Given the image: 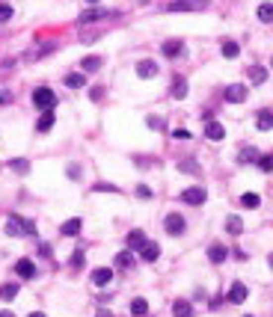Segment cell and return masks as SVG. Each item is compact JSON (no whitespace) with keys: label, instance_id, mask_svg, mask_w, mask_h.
Instances as JSON below:
<instances>
[{"label":"cell","instance_id":"6da1fadb","mask_svg":"<svg viewBox=\"0 0 273 317\" xmlns=\"http://www.w3.org/2000/svg\"><path fill=\"white\" fill-rule=\"evenodd\" d=\"M6 234L9 237H24V234H36V226L18 214H9L6 217Z\"/></svg>","mask_w":273,"mask_h":317},{"label":"cell","instance_id":"7a4b0ae2","mask_svg":"<svg viewBox=\"0 0 273 317\" xmlns=\"http://www.w3.org/2000/svg\"><path fill=\"white\" fill-rule=\"evenodd\" d=\"M33 104H36L39 110H54V107H56V95H54V89L39 86V89L33 92Z\"/></svg>","mask_w":273,"mask_h":317},{"label":"cell","instance_id":"3957f363","mask_svg":"<svg viewBox=\"0 0 273 317\" xmlns=\"http://www.w3.org/2000/svg\"><path fill=\"white\" fill-rule=\"evenodd\" d=\"M164 226H166V234H172V237H181L184 228H187V223H184L181 214H169V217L164 220Z\"/></svg>","mask_w":273,"mask_h":317},{"label":"cell","instance_id":"277c9868","mask_svg":"<svg viewBox=\"0 0 273 317\" xmlns=\"http://www.w3.org/2000/svg\"><path fill=\"white\" fill-rule=\"evenodd\" d=\"M119 12H110V9H86V12H80V24H92V21H101V18H116Z\"/></svg>","mask_w":273,"mask_h":317},{"label":"cell","instance_id":"5b68a950","mask_svg":"<svg viewBox=\"0 0 273 317\" xmlns=\"http://www.w3.org/2000/svg\"><path fill=\"white\" fill-rule=\"evenodd\" d=\"M205 199H208L205 187H187L181 193V202H187V205H205Z\"/></svg>","mask_w":273,"mask_h":317},{"label":"cell","instance_id":"8992f818","mask_svg":"<svg viewBox=\"0 0 273 317\" xmlns=\"http://www.w3.org/2000/svg\"><path fill=\"white\" fill-rule=\"evenodd\" d=\"M193 9H205V0H172L169 12H193Z\"/></svg>","mask_w":273,"mask_h":317},{"label":"cell","instance_id":"52a82bcc","mask_svg":"<svg viewBox=\"0 0 273 317\" xmlns=\"http://www.w3.org/2000/svg\"><path fill=\"white\" fill-rule=\"evenodd\" d=\"M247 95H250V92H247V86H241V83H235V86L226 89V101H229V104H241V101H247Z\"/></svg>","mask_w":273,"mask_h":317},{"label":"cell","instance_id":"ba28073f","mask_svg":"<svg viewBox=\"0 0 273 317\" xmlns=\"http://www.w3.org/2000/svg\"><path fill=\"white\" fill-rule=\"evenodd\" d=\"M110 279H113V270H110V267H98V270H92V285H95V288H107Z\"/></svg>","mask_w":273,"mask_h":317},{"label":"cell","instance_id":"9c48e42d","mask_svg":"<svg viewBox=\"0 0 273 317\" xmlns=\"http://www.w3.org/2000/svg\"><path fill=\"white\" fill-rule=\"evenodd\" d=\"M80 228H83V223H80V217H74V220H65V223L59 226V231H62V237H77V234H80Z\"/></svg>","mask_w":273,"mask_h":317},{"label":"cell","instance_id":"30bf717a","mask_svg":"<svg viewBox=\"0 0 273 317\" xmlns=\"http://www.w3.org/2000/svg\"><path fill=\"white\" fill-rule=\"evenodd\" d=\"M15 273H18L21 279H33V276H36V264H33L30 258H21V261H15Z\"/></svg>","mask_w":273,"mask_h":317},{"label":"cell","instance_id":"8fae6325","mask_svg":"<svg viewBox=\"0 0 273 317\" xmlns=\"http://www.w3.org/2000/svg\"><path fill=\"white\" fill-rule=\"evenodd\" d=\"M140 258H143L146 264H155V261L161 258V246H158V243H146V246L140 249Z\"/></svg>","mask_w":273,"mask_h":317},{"label":"cell","instance_id":"7c38bea8","mask_svg":"<svg viewBox=\"0 0 273 317\" xmlns=\"http://www.w3.org/2000/svg\"><path fill=\"white\" fill-rule=\"evenodd\" d=\"M247 297H250L247 285H244V282H235V285H232V291H229V303H235V306H238V303H244Z\"/></svg>","mask_w":273,"mask_h":317},{"label":"cell","instance_id":"4fadbf2b","mask_svg":"<svg viewBox=\"0 0 273 317\" xmlns=\"http://www.w3.org/2000/svg\"><path fill=\"white\" fill-rule=\"evenodd\" d=\"M137 74L140 77H155L158 74V62L155 59H140L137 62Z\"/></svg>","mask_w":273,"mask_h":317},{"label":"cell","instance_id":"5bb4252c","mask_svg":"<svg viewBox=\"0 0 273 317\" xmlns=\"http://www.w3.org/2000/svg\"><path fill=\"white\" fill-rule=\"evenodd\" d=\"M205 136L214 139V142H220V139L226 136V128H223L220 122H208V125H205Z\"/></svg>","mask_w":273,"mask_h":317},{"label":"cell","instance_id":"9a60e30c","mask_svg":"<svg viewBox=\"0 0 273 317\" xmlns=\"http://www.w3.org/2000/svg\"><path fill=\"white\" fill-rule=\"evenodd\" d=\"M51 128H54V110H42V116H39V122H36V131L45 134V131H51Z\"/></svg>","mask_w":273,"mask_h":317},{"label":"cell","instance_id":"2e32d148","mask_svg":"<svg viewBox=\"0 0 273 317\" xmlns=\"http://www.w3.org/2000/svg\"><path fill=\"white\" fill-rule=\"evenodd\" d=\"M172 317H193V306L187 300H175L172 303Z\"/></svg>","mask_w":273,"mask_h":317},{"label":"cell","instance_id":"e0dca14e","mask_svg":"<svg viewBox=\"0 0 273 317\" xmlns=\"http://www.w3.org/2000/svg\"><path fill=\"white\" fill-rule=\"evenodd\" d=\"M208 261H211V264H223V261H226V246H223V243H214V246L208 249Z\"/></svg>","mask_w":273,"mask_h":317},{"label":"cell","instance_id":"ac0fdd59","mask_svg":"<svg viewBox=\"0 0 273 317\" xmlns=\"http://www.w3.org/2000/svg\"><path fill=\"white\" fill-rule=\"evenodd\" d=\"M181 50H184V45H181L178 39L164 42V56H181Z\"/></svg>","mask_w":273,"mask_h":317},{"label":"cell","instance_id":"d6986e66","mask_svg":"<svg viewBox=\"0 0 273 317\" xmlns=\"http://www.w3.org/2000/svg\"><path fill=\"white\" fill-rule=\"evenodd\" d=\"M226 231H229L232 237L244 234V220H241V217H229V220H226Z\"/></svg>","mask_w":273,"mask_h":317},{"label":"cell","instance_id":"ffe728a7","mask_svg":"<svg viewBox=\"0 0 273 317\" xmlns=\"http://www.w3.org/2000/svg\"><path fill=\"white\" fill-rule=\"evenodd\" d=\"M247 74H250L253 83H265V80H268V68H262V65H250Z\"/></svg>","mask_w":273,"mask_h":317},{"label":"cell","instance_id":"44dd1931","mask_svg":"<svg viewBox=\"0 0 273 317\" xmlns=\"http://www.w3.org/2000/svg\"><path fill=\"white\" fill-rule=\"evenodd\" d=\"M146 243H149V240H146L143 231H131V234H128V249H143Z\"/></svg>","mask_w":273,"mask_h":317},{"label":"cell","instance_id":"7402d4cb","mask_svg":"<svg viewBox=\"0 0 273 317\" xmlns=\"http://www.w3.org/2000/svg\"><path fill=\"white\" fill-rule=\"evenodd\" d=\"M131 315H134V317H146V315H149V303H146L143 297H137V300L131 303Z\"/></svg>","mask_w":273,"mask_h":317},{"label":"cell","instance_id":"603a6c76","mask_svg":"<svg viewBox=\"0 0 273 317\" xmlns=\"http://www.w3.org/2000/svg\"><path fill=\"white\" fill-rule=\"evenodd\" d=\"M238 53H241V45L232 42V39H226V42H223V56H226V59H235Z\"/></svg>","mask_w":273,"mask_h":317},{"label":"cell","instance_id":"cb8c5ba5","mask_svg":"<svg viewBox=\"0 0 273 317\" xmlns=\"http://www.w3.org/2000/svg\"><path fill=\"white\" fill-rule=\"evenodd\" d=\"M80 65H83V71H98V68L104 65V59H101V56H83Z\"/></svg>","mask_w":273,"mask_h":317},{"label":"cell","instance_id":"d4e9b609","mask_svg":"<svg viewBox=\"0 0 273 317\" xmlns=\"http://www.w3.org/2000/svg\"><path fill=\"white\" fill-rule=\"evenodd\" d=\"M83 83H86V77H83L80 71H71V74H65V86H68V89H80Z\"/></svg>","mask_w":273,"mask_h":317},{"label":"cell","instance_id":"484cf974","mask_svg":"<svg viewBox=\"0 0 273 317\" xmlns=\"http://www.w3.org/2000/svg\"><path fill=\"white\" fill-rule=\"evenodd\" d=\"M256 125H259V131H271V128H273V113L262 110V113H259V119H256Z\"/></svg>","mask_w":273,"mask_h":317},{"label":"cell","instance_id":"4316f807","mask_svg":"<svg viewBox=\"0 0 273 317\" xmlns=\"http://www.w3.org/2000/svg\"><path fill=\"white\" fill-rule=\"evenodd\" d=\"M54 50V42H45V45H39L36 50H27V59H39V56H45V53H51Z\"/></svg>","mask_w":273,"mask_h":317},{"label":"cell","instance_id":"83f0119b","mask_svg":"<svg viewBox=\"0 0 273 317\" xmlns=\"http://www.w3.org/2000/svg\"><path fill=\"white\" fill-rule=\"evenodd\" d=\"M259 151L253 148V145H247V148H241V163H259Z\"/></svg>","mask_w":273,"mask_h":317},{"label":"cell","instance_id":"f1b7e54d","mask_svg":"<svg viewBox=\"0 0 273 317\" xmlns=\"http://www.w3.org/2000/svg\"><path fill=\"white\" fill-rule=\"evenodd\" d=\"M184 95H187V80H184V77H178V80L172 83V98H178V101H181Z\"/></svg>","mask_w":273,"mask_h":317},{"label":"cell","instance_id":"f546056e","mask_svg":"<svg viewBox=\"0 0 273 317\" xmlns=\"http://www.w3.org/2000/svg\"><path fill=\"white\" fill-rule=\"evenodd\" d=\"M9 169H12V172H18V175H24V172H30V160L15 157V160H9Z\"/></svg>","mask_w":273,"mask_h":317},{"label":"cell","instance_id":"4dcf8cb0","mask_svg":"<svg viewBox=\"0 0 273 317\" xmlns=\"http://www.w3.org/2000/svg\"><path fill=\"white\" fill-rule=\"evenodd\" d=\"M116 267H122V270H131V267H134V258H131V252H128V249L116 255Z\"/></svg>","mask_w":273,"mask_h":317},{"label":"cell","instance_id":"1f68e13d","mask_svg":"<svg viewBox=\"0 0 273 317\" xmlns=\"http://www.w3.org/2000/svg\"><path fill=\"white\" fill-rule=\"evenodd\" d=\"M259 21L273 24V3H262V6H259Z\"/></svg>","mask_w":273,"mask_h":317},{"label":"cell","instance_id":"d6a6232c","mask_svg":"<svg viewBox=\"0 0 273 317\" xmlns=\"http://www.w3.org/2000/svg\"><path fill=\"white\" fill-rule=\"evenodd\" d=\"M241 205H244V208H259L262 199H259L256 193H244V196H241Z\"/></svg>","mask_w":273,"mask_h":317},{"label":"cell","instance_id":"836d02e7","mask_svg":"<svg viewBox=\"0 0 273 317\" xmlns=\"http://www.w3.org/2000/svg\"><path fill=\"white\" fill-rule=\"evenodd\" d=\"M0 297H3V300H15V297H18V285H15V282L3 285V288H0Z\"/></svg>","mask_w":273,"mask_h":317},{"label":"cell","instance_id":"e575fe53","mask_svg":"<svg viewBox=\"0 0 273 317\" xmlns=\"http://www.w3.org/2000/svg\"><path fill=\"white\" fill-rule=\"evenodd\" d=\"M83 264H86V255L77 249V252H71V270H83Z\"/></svg>","mask_w":273,"mask_h":317},{"label":"cell","instance_id":"d590c367","mask_svg":"<svg viewBox=\"0 0 273 317\" xmlns=\"http://www.w3.org/2000/svg\"><path fill=\"white\" fill-rule=\"evenodd\" d=\"M178 169H181V172H190V175H199V163H193V160H181Z\"/></svg>","mask_w":273,"mask_h":317},{"label":"cell","instance_id":"8d00e7d4","mask_svg":"<svg viewBox=\"0 0 273 317\" xmlns=\"http://www.w3.org/2000/svg\"><path fill=\"white\" fill-rule=\"evenodd\" d=\"M259 169L262 172H273V154H262L259 157Z\"/></svg>","mask_w":273,"mask_h":317},{"label":"cell","instance_id":"74e56055","mask_svg":"<svg viewBox=\"0 0 273 317\" xmlns=\"http://www.w3.org/2000/svg\"><path fill=\"white\" fill-rule=\"evenodd\" d=\"M92 193H122V190H119L116 184H95Z\"/></svg>","mask_w":273,"mask_h":317},{"label":"cell","instance_id":"f35d334b","mask_svg":"<svg viewBox=\"0 0 273 317\" xmlns=\"http://www.w3.org/2000/svg\"><path fill=\"white\" fill-rule=\"evenodd\" d=\"M137 196H140V199H152L155 193H152V187H146V184H140V187H137Z\"/></svg>","mask_w":273,"mask_h":317},{"label":"cell","instance_id":"ab89813d","mask_svg":"<svg viewBox=\"0 0 273 317\" xmlns=\"http://www.w3.org/2000/svg\"><path fill=\"white\" fill-rule=\"evenodd\" d=\"M9 18H12V6L0 3V21H9Z\"/></svg>","mask_w":273,"mask_h":317},{"label":"cell","instance_id":"60d3db41","mask_svg":"<svg viewBox=\"0 0 273 317\" xmlns=\"http://www.w3.org/2000/svg\"><path fill=\"white\" fill-rule=\"evenodd\" d=\"M172 136H175V139H190V134H187L184 128H178V131H172Z\"/></svg>","mask_w":273,"mask_h":317},{"label":"cell","instance_id":"b9f144b4","mask_svg":"<svg viewBox=\"0 0 273 317\" xmlns=\"http://www.w3.org/2000/svg\"><path fill=\"white\" fill-rule=\"evenodd\" d=\"M149 128H155V131H161V128H164V119H149Z\"/></svg>","mask_w":273,"mask_h":317},{"label":"cell","instance_id":"7bdbcfd3","mask_svg":"<svg viewBox=\"0 0 273 317\" xmlns=\"http://www.w3.org/2000/svg\"><path fill=\"white\" fill-rule=\"evenodd\" d=\"M39 255H45V258H51V246H48V243H39Z\"/></svg>","mask_w":273,"mask_h":317},{"label":"cell","instance_id":"ee69618b","mask_svg":"<svg viewBox=\"0 0 273 317\" xmlns=\"http://www.w3.org/2000/svg\"><path fill=\"white\" fill-rule=\"evenodd\" d=\"M101 95H104V92H101V86H98V89H92V92H89V98H92V101H98V98H101Z\"/></svg>","mask_w":273,"mask_h":317},{"label":"cell","instance_id":"f6af8a7d","mask_svg":"<svg viewBox=\"0 0 273 317\" xmlns=\"http://www.w3.org/2000/svg\"><path fill=\"white\" fill-rule=\"evenodd\" d=\"M95 317H113V315H110L107 309H98V315H95Z\"/></svg>","mask_w":273,"mask_h":317},{"label":"cell","instance_id":"bcb514c9","mask_svg":"<svg viewBox=\"0 0 273 317\" xmlns=\"http://www.w3.org/2000/svg\"><path fill=\"white\" fill-rule=\"evenodd\" d=\"M6 101H9V95H3V92H0V104H6Z\"/></svg>","mask_w":273,"mask_h":317},{"label":"cell","instance_id":"7dc6e473","mask_svg":"<svg viewBox=\"0 0 273 317\" xmlns=\"http://www.w3.org/2000/svg\"><path fill=\"white\" fill-rule=\"evenodd\" d=\"M0 317H15L12 312H0Z\"/></svg>","mask_w":273,"mask_h":317},{"label":"cell","instance_id":"c3c4849f","mask_svg":"<svg viewBox=\"0 0 273 317\" xmlns=\"http://www.w3.org/2000/svg\"><path fill=\"white\" fill-rule=\"evenodd\" d=\"M27 317H45V315H42V312H33V315H27Z\"/></svg>","mask_w":273,"mask_h":317},{"label":"cell","instance_id":"681fc988","mask_svg":"<svg viewBox=\"0 0 273 317\" xmlns=\"http://www.w3.org/2000/svg\"><path fill=\"white\" fill-rule=\"evenodd\" d=\"M86 3H101V0H86Z\"/></svg>","mask_w":273,"mask_h":317},{"label":"cell","instance_id":"f907efd6","mask_svg":"<svg viewBox=\"0 0 273 317\" xmlns=\"http://www.w3.org/2000/svg\"><path fill=\"white\" fill-rule=\"evenodd\" d=\"M271 267H273V255H271Z\"/></svg>","mask_w":273,"mask_h":317}]
</instances>
